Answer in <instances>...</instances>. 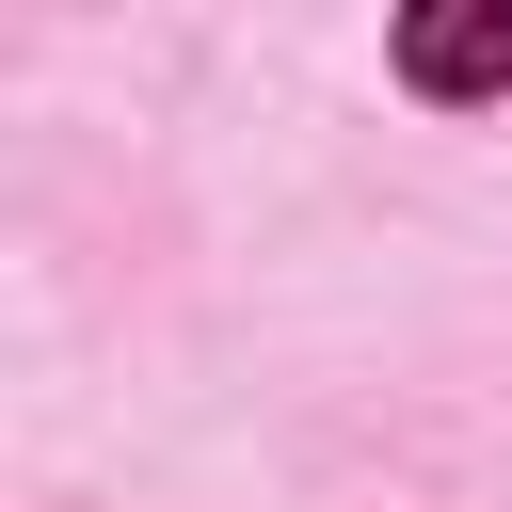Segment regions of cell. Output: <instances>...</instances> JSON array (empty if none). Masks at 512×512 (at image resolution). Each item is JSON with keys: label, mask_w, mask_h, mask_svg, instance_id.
<instances>
[{"label": "cell", "mask_w": 512, "mask_h": 512, "mask_svg": "<svg viewBox=\"0 0 512 512\" xmlns=\"http://www.w3.org/2000/svg\"><path fill=\"white\" fill-rule=\"evenodd\" d=\"M400 80H416V96H512V0H432V16H400Z\"/></svg>", "instance_id": "cell-1"}]
</instances>
